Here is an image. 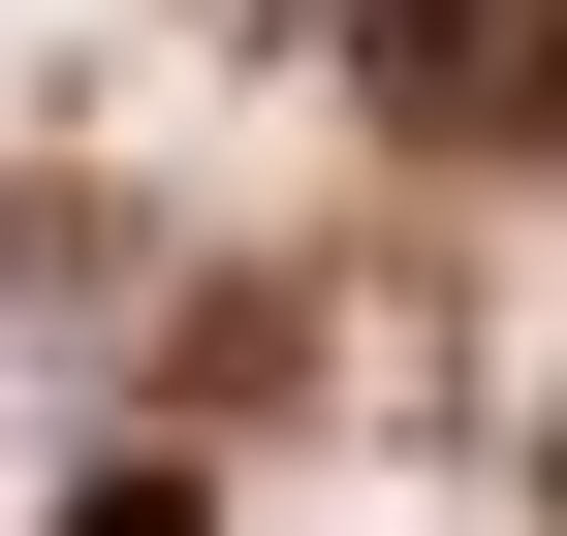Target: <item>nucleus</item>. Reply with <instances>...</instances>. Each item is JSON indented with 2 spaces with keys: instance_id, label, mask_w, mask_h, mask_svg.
I'll return each instance as SVG.
<instances>
[{
  "instance_id": "nucleus-1",
  "label": "nucleus",
  "mask_w": 567,
  "mask_h": 536,
  "mask_svg": "<svg viewBox=\"0 0 567 536\" xmlns=\"http://www.w3.org/2000/svg\"><path fill=\"white\" fill-rule=\"evenodd\" d=\"M410 158H567V0H347Z\"/></svg>"
},
{
  "instance_id": "nucleus-2",
  "label": "nucleus",
  "mask_w": 567,
  "mask_h": 536,
  "mask_svg": "<svg viewBox=\"0 0 567 536\" xmlns=\"http://www.w3.org/2000/svg\"><path fill=\"white\" fill-rule=\"evenodd\" d=\"M63 536H221V505H189V474H95V505H63Z\"/></svg>"
},
{
  "instance_id": "nucleus-3",
  "label": "nucleus",
  "mask_w": 567,
  "mask_h": 536,
  "mask_svg": "<svg viewBox=\"0 0 567 536\" xmlns=\"http://www.w3.org/2000/svg\"><path fill=\"white\" fill-rule=\"evenodd\" d=\"M221 32H347V0H221Z\"/></svg>"
},
{
  "instance_id": "nucleus-4",
  "label": "nucleus",
  "mask_w": 567,
  "mask_h": 536,
  "mask_svg": "<svg viewBox=\"0 0 567 536\" xmlns=\"http://www.w3.org/2000/svg\"><path fill=\"white\" fill-rule=\"evenodd\" d=\"M536 474H567V442H536Z\"/></svg>"
}]
</instances>
